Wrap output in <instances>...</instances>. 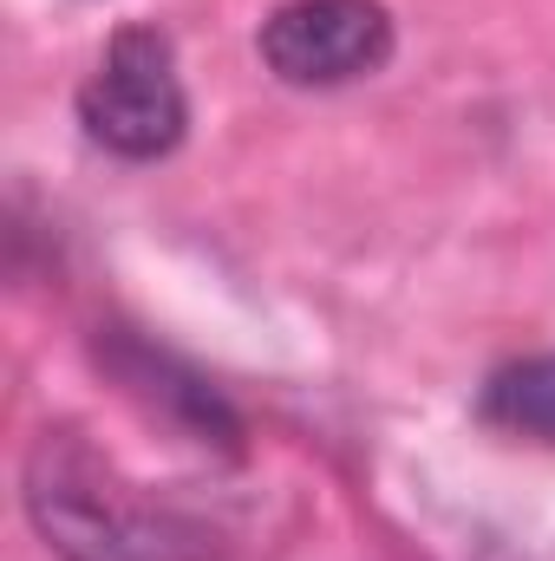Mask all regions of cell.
<instances>
[{
  "label": "cell",
  "mask_w": 555,
  "mask_h": 561,
  "mask_svg": "<svg viewBox=\"0 0 555 561\" xmlns=\"http://www.w3.org/2000/svg\"><path fill=\"white\" fill-rule=\"evenodd\" d=\"M26 516L59 561H209V536L144 503L72 431H39L26 450Z\"/></svg>",
  "instance_id": "cell-1"
},
{
  "label": "cell",
  "mask_w": 555,
  "mask_h": 561,
  "mask_svg": "<svg viewBox=\"0 0 555 561\" xmlns=\"http://www.w3.org/2000/svg\"><path fill=\"white\" fill-rule=\"evenodd\" d=\"M79 125L92 144H105L112 157H132V163H150V157L183 144L190 99H183L177 53L163 33L125 26L105 46L99 72L79 85Z\"/></svg>",
  "instance_id": "cell-2"
},
{
  "label": "cell",
  "mask_w": 555,
  "mask_h": 561,
  "mask_svg": "<svg viewBox=\"0 0 555 561\" xmlns=\"http://www.w3.org/2000/svg\"><path fill=\"white\" fill-rule=\"evenodd\" d=\"M262 59L287 85H347L393 59V13L380 0H287L262 26Z\"/></svg>",
  "instance_id": "cell-3"
},
{
  "label": "cell",
  "mask_w": 555,
  "mask_h": 561,
  "mask_svg": "<svg viewBox=\"0 0 555 561\" xmlns=\"http://www.w3.org/2000/svg\"><path fill=\"white\" fill-rule=\"evenodd\" d=\"M477 412L510 431V437H536V444H555V353H536V359H510L503 373H490Z\"/></svg>",
  "instance_id": "cell-4"
}]
</instances>
